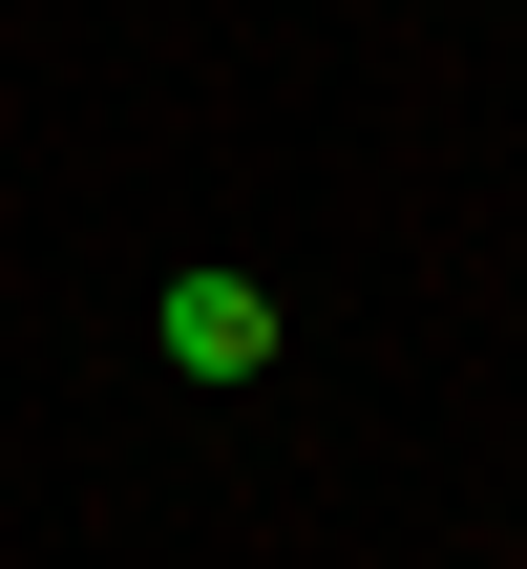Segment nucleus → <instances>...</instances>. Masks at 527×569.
Masks as SVG:
<instances>
[{
    "label": "nucleus",
    "mask_w": 527,
    "mask_h": 569,
    "mask_svg": "<svg viewBox=\"0 0 527 569\" xmlns=\"http://www.w3.org/2000/svg\"><path fill=\"white\" fill-rule=\"evenodd\" d=\"M148 338H169V380H275V338H296V317H275L253 274H211V253H190V274L148 296Z\"/></svg>",
    "instance_id": "1"
}]
</instances>
